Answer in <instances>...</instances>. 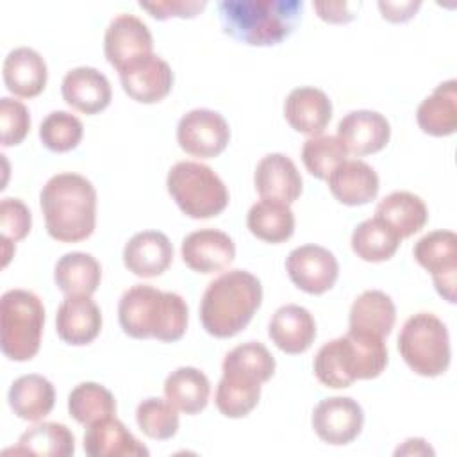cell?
I'll use <instances>...</instances> for the list:
<instances>
[{
    "label": "cell",
    "instance_id": "obj_31",
    "mask_svg": "<svg viewBox=\"0 0 457 457\" xmlns=\"http://www.w3.org/2000/svg\"><path fill=\"white\" fill-rule=\"evenodd\" d=\"M211 384L204 371L193 366H180L164 380L166 400L186 414H196L209 403Z\"/></svg>",
    "mask_w": 457,
    "mask_h": 457
},
{
    "label": "cell",
    "instance_id": "obj_25",
    "mask_svg": "<svg viewBox=\"0 0 457 457\" xmlns=\"http://www.w3.org/2000/svg\"><path fill=\"white\" fill-rule=\"evenodd\" d=\"M2 75L5 87L20 98L37 96L48 79V70L45 59L29 46L14 48L7 54L2 66Z\"/></svg>",
    "mask_w": 457,
    "mask_h": 457
},
{
    "label": "cell",
    "instance_id": "obj_10",
    "mask_svg": "<svg viewBox=\"0 0 457 457\" xmlns=\"http://www.w3.org/2000/svg\"><path fill=\"white\" fill-rule=\"evenodd\" d=\"M177 141L186 154L211 159L227 148L230 141V127L216 111L193 109L179 120Z\"/></svg>",
    "mask_w": 457,
    "mask_h": 457
},
{
    "label": "cell",
    "instance_id": "obj_22",
    "mask_svg": "<svg viewBox=\"0 0 457 457\" xmlns=\"http://www.w3.org/2000/svg\"><path fill=\"white\" fill-rule=\"evenodd\" d=\"M284 116L296 132L320 136L332 118V102L318 87H295L284 102Z\"/></svg>",
    "mask_w": 457,
    "mask_h": 457
},
{
    "label": "cell",
    "instance_id": "obj_12",
    "mask_svg": "<svg viewBox=\"0 0 457 457\" xmlns=\"http://www.w3.org/2000/svg\"><path fill=\"white\" fill-rule=\"evenodd\" d=\"M316 436L334 446L352 443L362 430L364 411L350 396L323 398L311 418Z\"/></svg>",
    "mask_w": 457,
    "mask_h": 457
},
{
    "label": "cell",
    "instance_id": "obj_16",
    "mask_svg": "<svg viewBox=\"0 0 457 457\" xmlns=\"http://www.w3.org/2000/svg\"><path fill=\"white\" fill-rule=\"evenodd\" d=\"M337 137L348 154L357 157L380 152L391 137V127L384 114L370 109L352 111L337 123Z\"/></svg>",
    "mask_w": 457,
    "mask_h": 457
},
{
    "label": "cell",
    "instance_id": "obj_5",
    "mask_svg": "<svg viewBox=\"0 0 457 457\" xmlns=\"http://www.w3.org/2000/svg\"><path fill=\"white\" fill-rule=\"evenodd\" d=\"M387 366L384 337L350 330L325 343L312 362L316 378L332 389L350 387L355 380L377 378Z\"/></svg>",
    "mask_w": 457,
    "mask_h": 457
},
{
    "label": "cell",
    "instance_id": "obj_26",
    "mask_svg": "<svg viewBox=\"0 0 457 457\" xmlns=\"http://www.w3.org/2000/svg\"><path fill=\"white\" fill-rule=\"evenodd\" d=\"M420 129L436 137L452 136L457 130V80L441 82L416 111Z\"/></svg>",
    "mask_w": 457,
    "mask_h": 457
},
{
    "label": "cell",
    "instance_id": "obj_39",
    "mask_svg": "<svg viewBox=\"0 0 457 457\" xmlns=\"http://www.w3.org/2000/svg\"><path fill=\"white\" fill-rule=\"evenodd\" d=\"M139 430L152 439H171L179 430L177 407L162 398H145L136 409Z\"/></svg>",
    "mask_w": 457,
    "mask_h": 457
},
{
    "label": "cell",
    "instance_id": "obj_23",
    "mask_svg": "<svg viewBox=\"0 0 457 457\" xmlns=\"http://www.w3.org/2000/svg\"><path fill=\"white\" fill-rule=\"evenodd\" d=\"M84 452L91 457H146L148 448L114 416L87 425Z\"/></svg>",
    "mask_w": 457,
    "mask_h": 457
},
{
    "label": "cell",
    "instance_id": "obj_9",
    "mask_svg": "<svg viewBox=\"0 0 457 457\" xmlns=\"http://www.w3.org/2000/svg\"><path fill=\"white\" fill-rule=\"evenodd\" d=\"M412 257L434 280L436 291L455 303L457 284V236L452 230H434L416 241Z\"/></svg>",
    "mask_w": 457,
    "mask_h": 457
},
{
    "label": "cell",
    "instance_id": "obj_33",
    "mask_svg": "<svg viewBox=\"0 0 457 457\" xmlns=\"http://www.w3.org/2000/svg\"><path fill=\"white\" fill-rule=\"evenodd\" d=\"M261 398V382L253 377L223 371V377L218 382L214 403L218 411L227 418H245L259 403Z\"/></svg>",
    "mask_w": 457,
    "mask_h": 457
},
{
    "label": "cell",
    "instance_id": "obj_19",
    "mask_svg": "<svg viewBox=\"0 0 457 457\" xmlns=\"http://www.w3.org/2000/svg\"><path fill=\"white\" fill-rule=\"evenodd\" d=\"M55 330L68 345H89L102 330L100 307L91 296H66L57 307Z\"/></svg>",
    "mask_w": 457,
    "mask_h": 457
},
{
    "label": "cell",
    "instance_id": "obj_35",
    "mask_svg": "<svg viewBox=\"0 0 457 457\" xmlns=\"http://www.w3.org/2000/svg\"><path fill=\"white\" fill-rule=\"evenodd\" d=\"M400 237L378 218L361 221L352 232V250L366 262H382L391 259L398 246Z\"/></svg>",
    "mask_w": 457,
    "mask_h": 457
},
{
    "label": "cell",
    "instance_id": "obj_32",
    "mask_svg": "<svg viewBox=\"0 0 457 457\" xmlns=\"http://www.w3.org/2000/svg\"><path fill=\"white\" fill-rule=\"evenodd\" d=\"M246 227L261 241L284 243L295 232V214L287 204L262 198L250 207Z\"/></svg>",
    "mask_w": 457,
    "mask_h": 457
},
{
    "label": "cell",
    "instance_id": "obj_34",
    "mask_svg": "<svg viewBox=\"0 0 457 457\" xmlns=\"http://www.w3.org/2000/svg\"><path fill=\"white\" fill-rule=\"evenodd\" d=\"M12 452L29 455L70 457L75 452V437L66 425L57 421H43L25 430Z\"/></svg>",
    "mask_w": 457,
    "mask_h": 457
},
{
    "label": "cell",
    "instance_id": "obj_46",
    "mask_svg": "<svg viewBox=\"0 0 457 457\" xmlns=\"http://www.w3.org/2000/svg\"><path fill=\"white\" fill-rule=\"evenodd\" d=\"M395 455H434V450L421 437H411L395 450Z\"/></svg>",
    "mask_w": 457,
    "mask_h": 457
},
{
    "label": "cell",
    "instance_id": "obj_44",
    "mask_svg": "<svg viewBox=\"0 0 457 457\" xmlns=\"http://www.w3.org/2000/svg\"><path fill=\"white\" fill-rule=\"evenodd\" d=\"M312 7L318 16L328 23H348L355 18L348 2H312Z\"/></svg>",
    "mask_w": 457,
    "mask_h": 457
},
{
    "label": "cell",
    "instance_id": "obj_18",
    "mask_svg": "<svg viewBox=\"0 0 457 457\" xmlns=\"http://www.w3.org/2000/svg\"><path fill=\"white\" fill-rule=\"evenodd\" d=\"M253 184L261 198L293 204L302 195V177L296 164L284 154L264 155L253 173Z\"/></svg>",
    "mask_w": 457,
    "mask_h": 457
},
{
    "label": "cell",
    "instance_id": "obj_8",
    "mask_svg": "<svg viewBox=\"0 0 457 457\" xmlns=\"http://www.w3.org/2000/svg\"><path fill=\"white\" fill-rule=\"evenodd\" d=\"M398 352L405 364L421 377H439L450 366L446 325L432 312H416L398 334Z\"/></svg>",
    "mask_w": 457,
    "mask_h": 457
},
{
    "label": "cell",
    "instance_id": "obj_13",
    "mask_svg": "<svg viewBox=\"0 0 457 457\" xmlns=\"http://www.w3.org/2000/svg\"><path fill=\"white\" fill-rule=\"evenodd\" d=\"M154 39L150 29L134 14L121 12L111 20L104 36V54L118 71L130 62L150 55Z\"/></svg>",
    "mask_w": 457,
    "mask_h": 457
},
{
    "label": "cell",
    "instance_id": "obj_4",
    "mask_svg": "<svg viewBox=\"0 0 457 457\" xmlns=\"http://www.w3.org/2000/svg\"><path fill=\"white\" fill-rule=\"evenodd\" d=\"M302 11V0H223L218 4L223 32L252 46H271L289 37Z\"/></svg>",
    "mask_w": 457,
    "mask_h": 457
},
{
    "label": "cell",
    "instance_id": "obj_3",
    "mask_svg": "<svg viewBox=\"0 0 457 457\" xmlns=\"http://www.w3.org/2000/svg\"><path fill=\"white\" fill-rule=\"evenodd\" d=\"M261 302V280L246 270H228L211 280L204 291L200 321L207 334L227 339L250 323Z\"/></svg>",
    "mask_w": 457,
    "mask_h": 457
},
{
    "label": "cell",
    "instance_id": "obj_6",
    "mask_svg": "<svg viewBox=\"0 0 457 457\" xmlns=\"http://www.w3.org/2000/svg\"><path fill=\"white\" fill-rule=\"evenodd\" d=\"M45 307L37 295L27 289H9L0 300L2 353L16 362L30 361L41 345Z\"/></svg>",
    "mask_w": 457,
    "mask_h": 457
},
{
    "label": "cell",
    "instance_id": "obj_11",
    "mask_svg": "<svg viewBox=\"0 0 457 457\" xmlns=\"http://www.w3.org/2000/svg\"><path fill=\"white\" fill-rule=\"evenodd\" d=\"M286 271L298 289L309 295H323L336 284L339 264L330 250L320 245H302L289 252Z\"/></svg>",
    "mask_w": 457,
    "mask_h": 457
},
{
    "label": "cell",
    "instance_id": "obj_15",
    "mask_svg": "<svg viewBox=\"0 0 457 457\" xmlns=\"http://www.w3.org/2000/svg\"><path fill=\"white\" fill-rule=\"evenodd\" d=\"M180 253L189 270L209 275L228 268L236 257V245L221 230L200 228L182 239Z\"/></svg>",
    "mask_w": 457,
    "mask_h": 457
},
{
    "label": "cell",
    "instance_id": "obj_30",
    "mask_svg": "<svg viewBox=\"0 0 457 457\" xmlns=\"http://www.w3.org/2000/svg\"><path fill=\"white\" fill-rule=\"evenodd\" d=\"M54 280L66 296H91L100 286L102 268L91 253L70 252L55 262Z\"/></svg>",
    "mask_w": 457,
    "mask_h": 457
},
{
    "label": "cell",
    "instance_id": "obj_28",
    "mask_svg": "<svg viewBox=\"0 0 457 457\" xmlns=\"http://www.w3.org/2000/svg\"><path fill=\"white\" fill-rule=\"evenodd\" d=\"M7 400L20 420L39 421L54 409L55 389L43 375H21L11 384Z\"/></svg>",
    "mask_w": 457,
    "mask_h": 457
},
{
    "label": "cell",
    "instance_id": "obj_1",
    "mask_svg": "<svg viewBox=\"0 0 457 457\" xmlns=\"http://www.w3.org/2000/svg\"><path fill=\"white\" fill-rule=\"evenodd\" d=\"M39 205L50 237L61 243L87 239L96 225V189L79 173H57L39 193Z\"/></svg>",
    "mask_w": 457,
    "mask_h": 457
},
{
    "label": "cell",
    "instance_id": "obj_14",
    "mask_svg": "<svg viewBox=\"0 0 457 457\" xmlns=\"http://www.w3.org/2000/svg\"><path fill=\"white\" fill-rule=\"evenodd\" d=\"M118 73L123 91L139 104H155L164 100L175 80L170 64L155 54L130 62Z\"/></svg>",
    "mask_w": 457,
    "mask_h": 457
},
{
    "label": "cell",
    "instance_id": "obj_27",
    "mask_svg": "<svg viewBox=\"0 0 457 457\" xmlns=\"http://www.w3.org/2000/svg\"><path fill=\"white\" fill-rule=\"evenodd\" d=\"M375 218L382 220L400 239H405L425 227L428 209L421 196L409 191H393L378 202Z\"/></svg>",
    "mask_w": 457,
    "mask_h": 457
},
{
    "label": "cell",
    "instance_id": "obj_21",
    "mask_svg": "<svg viewBox=\"0 0 457 457\" xmlns=\"http://www.w3.org/2000/svg\"><path fill=\"white\" fill-rule=\"evenodd\" d=\"M268 336L284 353H303L314 343L316 321L305 307L286 303L271 316Z\"/></svg>",
    "mask_w": 457,
    "mask_h": 457
},
{
    "label": "cell",
    "instance_id": "obj_2",
    "mask_svg": "<svg viewBox=\"0 0 457 457\" xmlns=\"http://www.w3.org/2000/svg\"><path fill=\"white\" fill-rule=\"evenodd\" d=\"M187 303L180 295L150 284L129 287L118 302L120 327L134 339L179 341L187 328Z\"/></svg>",
    "mask_w": 457,
    "mask_h": 457
},
{
    "label": "cell",
    "instance_id": "obj_40",
    "mask_svg": "<svg viewBox=\"0 0 457 457\" xmlns=\"http://www.w3.org/2000/svg\"><path fill=\"white\" fill-rule=\"evenodd\" d=\"M84 134L82 121L68 111H52L39 125V139L50 152H70Z\"/></svg>",
    "mask_w": 457,
    "mask_h": 457
},
{
    "label": "cell",
    "instance_id": "obj_38",
    "mask_svg": "<svg viewBox=\"0 0 457 457\" xmlns=\"http://www.w3.org/2000/svg\"><path fill=\"white\" fill-rule=\"evenodd\" d=\"M223 371L243 373L257 378L261 384L275 373V357L259 341H248L234 346L223 359Z\"/></svg>",
    "mask_w": 457,
    "mask_h": 457
},
{
    "label": "cell",
    "instance_id": "obj_7",
    "mask_svg": "<svg viewBox=\"0 0 457 457\" xmlns=\"http://www.w3.org/2000/svg\"><path fill=\"white\" fill-rule=\"evenodd\" d=\"M166 187L177 207L195 220L218 216L228 205V189L223 180L211 166L196 161L173 164L166 177Z\"/></svg>",
    "mask_w": 457,
    "mask_h": 457
},
{
    "label": "cell",
    "instance_id": "obj_36",
    "mask_svg": "<svg viewBox=\"0 0 457 457\" xmlns=\"http://www.w3.org/2000/svg\"><path fill=\"white\" fill-rule=\"evenodd\" d=\"M68 412L80 425H91L98 420L116 414L112 393L96 382H82L68 395Z\"/></svg>",
    "mask_w": 457,
    "mask_h": 457
},
{
    "label": "cell",
    "instance_id": "obj_45",
    "mask_svg": "<svg viewBox=\"0 0 457 457\" xmlns=\"http://www.w3.org/2000/svg\"><path fill=\"white\" fill-rule=\"evenodd\" d=\"M421 2H378V9L382 12V18L393 23H402L411 20L416 11L420 9Z\"/></svg>",
    "mask_w": 457,
    "mask_h": 457
},
{
    "label": "cell",
    "instance_id": "obj_29",
    "mask_svg": "<svg viewBox=\"0 0 457 457\" xmlns=\"http://www.w3.org/2000/svg\"><path fill=\"white\" fill-rule=\"evenodd\" d=\"M348 321L350 330L387 337L396 321V309L389 295L378 289H368L353 300Z\"/></svg>",
    "mask_w": 457,
    "mask_h": 457
},
{
    "label": "cell",
    "instance_id": "obj_20",
    "mask_svg": "<svg viewBox=\"0 0 457 457\" xmlns=\"http://www.w3.org/2000/svg\"><path fill=\"white\" fill-rule=\"evenodd\" d=\"M64 102L84 114H96L104 111L112 98L107 77L91 66H79L70 70L61 84Z\"/></svg>",
    "mask_w": 457,
    "mask_h": 457
},
{
    "label": "cell",
    "instance_id": "obj_37",
    "mask_svg": "<svg viewBox=\"0 0 457 457\" xmlns=\"http://www.w3.org/2000/svg\"><path fill=\"white\" fill-rule=\"evenodd\" d=\"M302 162L316 179H327L336 166L348 157V150L337 136H311L302 146Z\"/></svg>",
    "mask_w": 457,
    "mask_h": 457
},
{
    "label": "cell",
    "instance_id": "obj_43",
    "mask_svg": "<svg viewBox=\"0 0 457 457\" xmlns=\"http://www.w3.org/2000/svg\"><path fill=\"white\" fill-rule=\"evenodd\" d=\"M205 0H168V2H139V7L148 11L155 20L168 18H195L204 7Z\"/></svg>",
    "mask_w": 457,
    "mask_h": 457
},
{
    "label": "cell",
    "instance_id": "obj_42",
    "mask_svg": "<svg viewBox=\"0 0 457 457\" xmlns=\"http://www.w3.org/2000/svg\"><path fill=\"white\" fill-rule=\"evenodd\" d=\"M32 227V214L20 198H4L0 204L2 237L18 243L27 237Z\"/></svg>",
    "mask_w": 457,
    "mask_h": 457
},
{
    "label": "cell",
    "instance_id": "obj_41",
    "mask_svg": "<svg viewBox=\"0 0 457 457\" xmlns=\"http://www.w3.org/2000/svg\"><path fill=\"white\" fill-rule=\"evenodd\" d=\"M0 129L4 146L20 145L30 130V114L25 104L9 96L0 98Z\"/></svg>",
    "mask_w": 457,
    "mask_h": 457
},
{
    "label": "cell",
    "instance_id": "obj_17",
    "mask_svg": "<svg viewBox=\"0 0 457 457\" xmlns=\"http://www.w3.org/2000/svg\"><path fill=\"white\" fill-rule=\"evenodd\" d=\"M173 261V246L166 234L143 230L134 234L123 248L125 268L141 278L162 275Z\"/></svg>",
    "mask_w": 457,
    "mask_h": 457
},
{
    "label": "cell",
    "instance_id": "obj_24",
    "mask_svg": "<svg viewBox=\"0 0 457 457\" xmlns=\"http://www.w3.org/2000/svg\"><path fill=\"white\" fill-rule=\"evenodd\" d=\"M332 196L345 205H364L378 193L377 171L361 159H346L327 177Z\"/></svg>",
    "mask_w": 457,
    "mask_h": 457
}]
</instances>
